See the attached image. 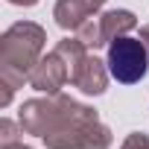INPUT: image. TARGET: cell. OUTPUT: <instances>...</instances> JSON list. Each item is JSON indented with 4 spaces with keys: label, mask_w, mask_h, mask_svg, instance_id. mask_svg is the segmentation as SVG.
<instances>
[{
    "label": "cell",
    "mask_w": 149,
    "mask_h": 149,
    "mask_svg": "<svg viewBox=\"0 0 149 149\" xmlns=\"http://www.w3.org/2000/svg\"><path fill=\"white\" fill-rule=\"evenodd\" d=\"M149 70V53L137 38H117L108 47V73L123 85H134Z\"/></svg>",
    "instance_id": "cell-1"
}]
</instances>
